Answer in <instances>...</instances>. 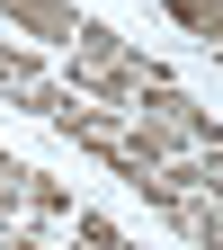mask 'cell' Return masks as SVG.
<instances>
[{
	"label": "cell",
	"mask_w": 223,
	"mask_h": 250,
	"mask_svg": "<svg viewBox=\"0 0 223 250\" xmlns=\"http://www.w3.org/2000/svg\"><path fill=\"white\" fill-rule=\"evenodd\" d=\"M72 72H116V81H134V89H170V72H161V62H152L134 36L99 27V18H81V36H72Z\"/></svg>",
	"instance_id": "cell-1"
},
{
	"label": "cell",
	"mask_w": 223,
	"mask_h": 250,
	"mask_svg": "<svg viewBox=\"0 0 223 250\" xmlns=\"http://www.w3.org/2000/svg\"><path fill=\"white\" fill-rule=\"evenodd\" d=\"M134 116H143V125H161V134H170V143H187V152H223V125H214L197 99H187L179 81H170V89H143Z\"/></svg>",
	"instance_id": "cell-2"
},
{
	"label": "cell",
	"mask_w": 223,
	"mask_h": 250,
	"mask_svg": "<svg viewBox=\"0 0 223 250\" xmlns=\"http://www.w3.org/2000/svg\"><path fill=\"white\" fill-rule=\"evenodd\" d=\"M0 27L27 36V45H72L81 36V9L72 0H0Z\"/></svg>",
	"instance_id": "cell-3"
},
{
	"label": "cell",
	"mask_w": 223,
	"mask_h": 250,
	"mask_svg": "<svg viewBox=\"0 0 223 250\" xmlns=\"http://www.w3.org/2000/svg\"><path fill=\"white\" fill-rule=\"evenodd\" d=\"M161 188H170V197H223V152H187V161H170Z\"/></svg>",
	"instance_id": "cell-4"
},
{
	"label": "cell",
	"mask_w": 223,
	"mask_h": 250,
	"mask_svg": "<svg viewBox=\"0 0 223 250\" xmlns=\"http://www.w3.org/2000/svg\"><path fill=\"white\" fill-rule=\"evenodd\" d=\"M27 214H36V224H72V188L45 179V170H27Z\"/></svg>",
	"instance_id": "cell-5"
},
{
	"label": "cell",
	"mask_w": 223,
	"mask_h": 250,
	"mask_svg": "<svg viewBox=\"0 0 223 250\" xmlns=\"http://www.w3.org/2000/svg\"><path fill=\"white\" fill-rule=\"evenodd\" d=\"M170 18L187 27V36H205V45L223 54V0H170Z\"/></svg>",
	"instance_id": "cell-6"
},
{
	"label": "cell",
	"mask_w": 223,
	"mask_h": 250,
	"mask_svg": "<svg viewBox=\"0 0 223 250\" xmlns=\"http://www.w3.org/2000/svg\"><path fill=\"white\" fill-rule=\"evenodd\" d=\"M72 250H134V241H125L107 214H72Z\"/></svg>",
	"instance_id": "cell-7"
},
{
	"label": "cell",
	"mask_w": 223,
	"mask_h": 250,
	"mask_svg": "<svg viewBox=\"0 0 223 250\" xmlns=\"http://www.w3.org/2000/svg\"><path fill=\"white\" fill-rule=\"evenodd\" d=\"M0 250H45L36 232H18V224H0Z\"/></svg>",
	"instance_id": "cell-8"
},
{
	"label": "cell",
	"mask_w": 223,
	"mask_h": 250,
	"mask_svg": "<svg viewBox=\"0 0 223 250\" xmlns=\"http://www.w3.org/2000/svg\"><path fill=\"white\" fill-rule=\"evenodd\" d=\"M0 224H9V206H0Z\"/></svg>",
	"instance_id": "cell-9"
},
{
	"label": "cell",
	"mask_w": 223,
	"mask_h": 250,
	"mask_svg": "<svg viewBox=\"0 0 223 250\" xmlns=\"http://www.w3.org/2000/svg\"><path fill=\"white\" fill-rule=\"evenodd\" d=\"M214 62H223V54H214Z\"/></svg>",
	"instance_id": "cell-10"
}]
</instances>
